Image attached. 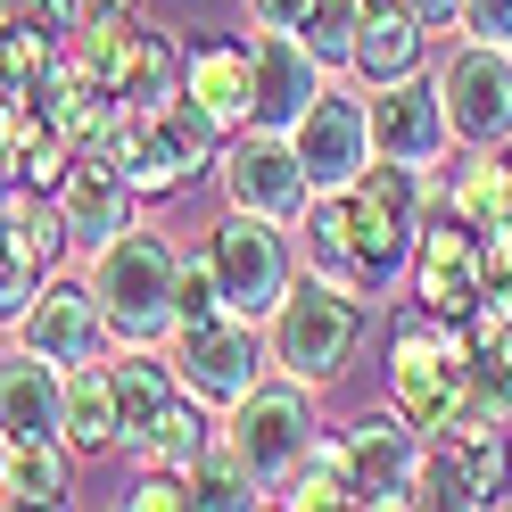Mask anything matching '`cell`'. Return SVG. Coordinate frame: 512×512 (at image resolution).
Listing matches in <instances>:
<instances>
[{
  "label": "cell",
  "instance_id": "cell-19",
  "mask_svg": "<svg viewBox=\"0 0 512 512\" xmlns=\"http://www.w3.org/2000/svg\"><path fill=\"white\" fill-rule=\"evenodd\" d=\"M430 25L405 9V0H364V17H356V50H347V75H356L364 91L380 83H405V75H422L430 67Z\"/></svg>",
  "mask_w": 512,
  "mask_h": 512
},
{
  "label": "cell",
  "instance_id": "cell-14",
  "mask_svg": "<svg viewBox=\"0 0 512 512\" xmlns=\"http://www.w3.org/2000/svg\"><path fill=\"white\" fill-rule=\"evenodd\" d=\"M479 290H488V256H479V232L455 215V207H430L422 232H413V256H405V298L430 306V314H463L479 306Z\"/></svg>",
  "mask_w": 512,
  "mask_h": 512
},
{
  "label": "cell",
  "instance_id": "cell-4",
  "mask_svg": "<svg viewBox=\"0 0 512 512\" xmlns=\"http://www.w3.org/2000/svg\"><path fill=\"white\" fill-rule=\"evenodd\" d=\"M339 199H347V232H356V256H364L372 290L389 298L405 281L413 232H422V215H430V174L422 166H397V157H372Z\"/></svg>",
  "mask_w": 512,
  "mask_h": 512
},
{
  "label": "cell",
  "instance_id": "cell-40",
  "mask_svg": "<svg viewBox=\"0 0 512 512\" xmlns=\"http://www.w3.org/2000/svg\"><path fill=\"white\" fill-rule=\"evenodd\" d=\"M124 9H141V0H83V17H124Z\"/></svg>",
  "mask_w": 512,
  "mask_h": 512
},
{
  "label": "cell",
  "instance_id": "cell-8",
  "mask_svg": "<svg viewBox=\"0 0 512 512\" xmlns=\"http://www.w3.org/2000/svg\"><path fill=\"white\" fill-rule=\"evenodd\" d=\"M413 504H463V512L512 504V430H488V422L422 430V488H413Z\"/></svg>",
  "mask_w": 512,
  "mask_h": 512
},
{
  "label": "cell",
  "instance_id": "cell-43",
  "mask_svg": "<svg viewBox=\"0 0 512 512\" xmlns=\"http://www.w3.org/2000/svg\"><path fill=\"white\" fill-rule=\"evenodd\" d=\"M0 455H9V430H0Z\"/></svg>",
  "mask_w": 512,
  "mask_h": 512
},
{
  "label": "cell",
  "instance_id": "cell-27",
  "mask_svg": "<svg viewBox=\"0 0 512 512\" xmlns=\"http://www.w3.org/2000/svg\"><path fill=\"white\" fill-rule=\"evenodd\" d=\"M446 207H455L471 232H512V157L504 149H471V166L446 182Z\"/></svg>",
  "mask_w": 512,
  "mask_h": 512
},
{
  "label": "cell",
  "instance_id": "cell-34",
  "mask_svg": "<svg viewBox=\"0 0 512 512\" xmlns=\"http://www.w3.org/2000/svg\"><path fill=\"white\" fill-rule=\"evenodd\" d=\"M207 314H232L215 290V265H207V248H182V265H174V323H207Z\"/></svg>",
  "mask_w": 512,
  "mask_h": 512
},
{
  "label": "cell",
  "instance_id": "cell-41",
  "mask_svg": "<svg viewBox=\"0 0 512 512\" xmlns=\"http://www.w3.org/2000/svg\"><path fill=\"white\" fill-rule=\"evenodd\" d=\"M9 17H17V0H0V25H9Z\"/></svg>",
  "mask_w": 512,
  "mask_h": 512
},
{
  "label": "cell",
  "instance_id": "cell-29",
  "mask_svg": "<svg viewBox=\"0 0 512 512\" xmlns=\"http://www.w3.org/2000/svg\"><path fill=\"white\" fill-rule=\"evenodd\" d=\"M182 488H190V504H199V512L273 504V488H265V479H256V471L232 455V446H223V430H215V446H207V455H190V463H182Z\"/></svg>",
  "mask_w": 512,
  "mask_h": 512
},
{
  "label": "cell",
  "instance_id": "cell-37",
  "mask_svg": "<svg viewBox=\"0 0 512 512\" xmlns=\"http://www.w3.org/2000/svg\"><path fill=\"white\" fill-rule=\"evenodd\" d=\"M314 0H248V25H281V34H298Z\"/></svg>",
  "mask_w": 512,
  "mask_h": 512
},
{
  "label": "cell",
  "instance_id": "cell-2",
  "mask_svg": "<svg viewBox=\"0 0 512 512\" xmlns=\"http://www.w3.org/2000/svg\"><path fill=\"white\" fill-rule=\"evenodd\" d=\"M174 265H182V248L166 232H149V223H124L116 240L83 248V281L100 298L116 347H166L174 339Z\"/></svg>",
  "mask_w": 512,
  "mask_h": 512
},
{
  "label": "cell",
  "instance_id": "cell-6",
  "mask_svg": "<svg viewBox=\"0 0 512 512\" xmlns=\"http://www.w3.org/2000/svg\"><path fill=\"white\" fill-rule=\"evenodd\" d=\"M67 50L100 75V91H108L116 108H157V100H174V91H182V42L157 17H141V9L83 17V34Z\"/></svg>",
  "mask_w": 512,
  "mask_h": 512
},
{
  "label": "cell",
  "instance_id": "cell-25",
  "mask_svg": "<svg viewBox=\"0 0 512 512\" xmlns=\"http://www.w3.org/2000/svg\"><path fill=\"white\" fill-rule=\"evenodd\" d=\"M75 446L67 438H9V455H0V504H67L75 496Z\"/></svg>",
  "mask_w": 512,
  "mask_h": 512
},
{
  "label": "cell",
  "instance_id": "cell-23",
  "mask_svg": "<svg viewBox=\"0 0 512 512\" xmlns=\"http://www.w3.org/2000/svg\"><path fill=\"white\" fill-rule=\"evenodd\" d=\"M0 430L9 438H50L58 430V364H42L34 347H0Z\"/></svg>",
  "mask_w": 512,
  "mask_h": 512
},
{
  "label": "cell",
  "instance_id": "cell-33",
  "mask_svg": "<svg viewBox=\"0 0 512 512\" xmlns=\"http://www.w3.org/2000/svg\"><path fill=\"white\" fill-rule=\"evenodd\" d=\"M42 290V265H34V248L17 240V223H9V207H0V331L25 314V298Z\"/></svg>",
  "mask_w": 512,
  "mask_h": 512
},
{
  "label": "cell",
  "instance_id": "cell-1",
  "mask_svg": "<svg viewBox=\"0 0 512 512\" xmlns=\"http://www.w3.org/2000/svg\"><path fill=\"white\" fill-rule=\"evenodd\" d=\"M364 331H372V306L356 290H339V281L298 265V281L265 314V364L306 380V389H331V380L364 356Z\"/></svg>",
  "mask_w": 512,
  "mask_h": 512
},
{
  "label": "cell",
  "instance_id": "cell-42",
  "mask_svg": "<svg viewBox=\"0 0 512 512\" xmlns=\"http://www.w3.org/2000/svg\"><path fill=\"white\" fill-rule=\"evenodd\" d=\"M0 182H17V174H9V157H0Z\"/></svg>",
  "mask_w": 512,
  "mask_h": 512
},
{
  "label": "cell",
  "instance_id": "cell-15",
  "mask_svg": "<svg viewBox=\"0 0 512 512\" xmlns=\"http://www.w3.org/2000/svg\"><path fill=\"white\" fill-rule=\"evenodd\" d=\"M339 446H347V471H356L364 504H413V488H422V430H413L389 397L372 413H356V422L339 430Z\"/></svg>",
  "mask_w": 512,
  "mask_h": 512
},
{
  "label": "cell",
  "instance_id": "cell-38",
  "mask_svg": "<svg viewBox=\"0 0 512 512\" xmlns=\"http://www.w3.org/2000/svg\"><path fill=\"white\" fill-rule=\"evenodd\" d=\"M413 17L430 25V34H463V0H405Z\"/></svg>",
  "mask_w": 512,
  "mask_h": 512
},
{
  "label": "cell",
  "instance_id": "cell-13",
  "mask_svg": "<svg viewBox=\"0 0 512 512\" xmlns=\"http://www.w3.org/2000/svg\"><path fill=\"white\" fill-rule=\"evenodd\" d=\"M215 182H223V207H248V215H273V223H298L306 199H314L290 133H273V124H240L215 157Z\"/></svg>",
  "mask_w": 512,
  "mask_h": 512
},
{
  "label": "cell",
  "instance_id": "cell-17",
  "mask_svg": "<svg viewBox=\"0 0 512 512\" xmlns=\"http://www.w3.org/2000/svg\"><path fill=\"white\" fill-rule=\"evenodd\" d=\"M455 149V124H446V100H438V75H405V83H380L372 91V157H397V166H438Z\"/></svg>",
  "mask_w": 512,
  "mask_h": 512
},
{
  "label": "cell",
  "instance_id": "cell-7",
  "mask_svg": "<svg viewBox=\"0 0 512 512\" xmlns=\"http://www.w3.org/2000/svg\"><path fill=\"white\" fill-rule=\"evenodd\" d=\"M207 265H215V290L232 314H248V323H265V314L281 306V290L298 281V232L273 215H248V207H223L207 223Z\"/></svg>",
  "mask_w": 512,
  "mask_h": 512
},
{
  "label": "cell",
  "instance_id": "cell-9",
  "mask_svg": "<svg viewBox=\"0 0 512 512\" xmlns=\"http://www.w3.org/2000/svg\"><path fill=\"white\" fill-rule=\"evenodd\" d=\"M438 100L455 149H512V42L455 34V50L438 58Z\"/></svg>",
  "mask_w": 512,
  "mask_h": 512
},
{
  "label": "cell",
  "instance_id": "cell-31",
  "mask_svg": "<svg viewBox=\"0 0 512 512\" xmlns=\"http://www.w3.org/2000/svg\"><path fill=\"white\" fill-rule=\"evenodd\" d=\"M207 446H215V405H199V397L182 389V397L166 405V422L149 430V446H141L133 463H166V471H182L190 455H207Z\"/></svg>",
  "mask_w": 512,
  "mask_h": 512
},
{
  "label": "cell",
  "instance_id": "cell-24",
  "mask_svg": "<svg viewBox=\"0 0 512 512\" xmlns=\"http://www.w3.org/2000/svg\"><path fill=\"white\" fill-rule=\"evenodd\" d=\"M58 438H67L83 463H91V455H116V389H108V356L58 372Z\"/></svg>",
  "mask_w": 512,
  "mask_h": 512
},
{
  "label": "cell",
  "instance_id": "cell-16",
  "mask_svg": "<svg viewBox=\"0 0 512 512\" xmlns=\"http://www.w3.org/2000/svg\"><path fill=\"white\" fill-rule=\"evenodd\" d=\"M323 83H331V67L298 34H281V25H256V34H248V124L290 133V124L314 108Z\"/></svg>",
  "mask_w": 512,
  "mask_h": 512
},
{
  "label": "cell",
  "instance_id": "cell-36",
  "mask_svg": "<svg viewBox=\"0 0 512 512\" xmlns=\"http://www.w3.org/2000/svg\"><path fill=\"white\" fill-rule=\"evenodd\" d=\"M463 34H479V42H512V0H463Z\"/></svg>",
  "mask_w": 512,
  "mask_h": 512
},
{
  "label": "cell",
  "instance_id": "cell-11",
  "mask_svg": "<svg viewBox=\"0 0 512 512\" xmlns=\"http://www.w3.org/2000/svg\"><path fill=\"white\" fill-rule=\"evenodd\" d=\"M290 149L314 190H347L364 166H372V91L356 75H331L314 91V108L290 124Z\"/></svg>",
  "mask_w": 512,
  "mask_h": 512
},
{
  "label": "cell",
  "instance_id": "cell-28",
  "mask_svg": "<svg viewBox=\"0 0 512 512\" xmlns=\"http://www.w3.org/2000/svg\"><path fill=\"white\" fill-rule=\"evenodd\" d=\"M273 504H298V512H339V504H364V496H356V471H347L339 430H323V438L306 446V463L273 488Z\"/></svg>",
  "mask_w": 512,
  "mask_h": 512
},
{
  "label": "cell",
  "instance_id": "cell-12",
  "mask_svg": "<svg viewBox=\"0 0 512 512\" xmlns=\"http://www.w3.org/2000/svg\"><path fill=\"white\" fill-rule=\"evenodd\" d=\"M9 339H17V347H34V356H42V364H58V372L100 364L108 347H116L100 298H91V281H83V273H67V265L42 273V290L25 298V314L9 323Z\"/></svg>",
  "mask_w": 512,
  "mask_h": 512
},
{
  "label": "cell",
  "instance_id": "cell-3",
  "mask_svg": "<svg viewBox=\"0 0 512 512\" xmlns=\"http://www.w3.org/2000/svg\"><path fill=\"white\" fill-rule=\"evenodd\" d=\"M471 380V331L455 323V314H430V306H405L389 323V405L405 413L413 430H438L446 413H455Z\"/></svg>",
  "mask_w": 512,
  "mask_h": 512
},
{
  "label": "cell",
  "instance_id": "cell-30",
  "mask_svg": "<svg viewBox=\"0 0 512 512\" xmlns=\"http://www.w3.org/2000/svg\"><path fill=\"white\" fill-rule=\"evenodd\" d=\"M157 124H166V141H174V157H182V174L199 182V174H215V157H223V141H232V124L223 116H207L190 91H174V100H157Z\"/></svg>",
  "mask_w": 512,
  "mask_h": 512
},
{
  "label": "cell",
  "instance_id": "cell-32",
  "mask_svg": "<svg viewBox=\"0 0 512 512\" xmlns=\"http://www.w3.org/2000/svg\"><path fill=\"white\" fill-rule=\"evenodd\" d=\"M356 17H364V0H314L306 25H298V42L323 58L331 75H347V50H356Z\"/></svg>",
  "mask_w": 512,
  "mask_h": 512
},
{
  "label": "cell",
  "instance_id": "cell-18",
  "mask_svg": "<svg viewBox=\"0 0 512 512\" xmlns=\"http://www.w3.org/2000/svg\"><path fill=\"white\" fill-rule=\"evenodd\" d=\"M50 199H58V215H67L75 248H100V240L124 232V223H141V190L108 166V149H75Z\"/></svg>",
  "mask_w": 512,
  "mask_h": 512
},
{
  "label": "cell",
  "instance_id": "cell-21",
  "mask_svg": "<svg viewBox=\"0 0 512 512\" xmlns=\"http://www.w3.org/2000/svg\"><path fill=\"white\" fill-rule=\"evenodd\" d=\"M42 108H50V124H58V141H67V149H108L116 116H124L75 50H58V67L42 75Z\"/></svg>",
  "mask_w": 512,
  "mask_h": 512
},
{
  "label": "cell",
  "instance_id": "cell-20",
  "mask_svg": "<svg viewBox=\"0 0 512 512\" xmlns=\"http://www.w3.org/2000/svg\"><path fill=\"white\" fill-rule=\"evenodd\" d=\"M108 389H116V455H141L166 405L182 397V380L166 347H108Z\"/></svg>",
  "mask_w": 512,
  "mask_h": 512
},
{
  "label": "cell",
  "instance_id": "cell-10",
  "mask_svg": "<svg viewBox=\"0 0 512 512\" xmlns=\"http://www.w3.org/2000/svg\"><path fill=\"white\" fill-rule=\"evenodd\" d=\"M166 356H174V380L199 405H240L256 380H265V323H248V314H207V323H174L166 339Z\"/></svg>",
  "mask_w": 512,
  "mask_h": 512
},
{
  "label": "cell",
  "instance_id": "cell-39",
  "mask_svg": "<svg viewBox=\"0 0 512 512\" xmlns=\"http://www.w3.org/2000/svg\"><path fill=\"white\" fill-rule=\"evenodd\" d=\"M479 256H488V281H512V232H479Z\"/></svg>",
  "mask_w": 512,
  "mask_h": 512
},
{
  "label": "cell",
  "instance_id": "cell-22",
  "mask_svg": "<svg viewBox=\"0 0 512 512\" xmlns=\"http://www.w3.org/2000/svg\"><path fill=\"white\" fill-rule=\"evenodd\" d=\"M108 166L141 190V199H174V190L190 182L182 174V157L166 141V124H157V108H124L116 116V133H108Z\"/></svg>",
  "mask_w": 512,
  "mask_h": 512
},
{
  "label": "cell",
  "instance_id": "cell-26",
  "mask_svg": "<svg viewBox=\"0 0 512 512\" xmlns=\"http://www.w3.org/2000/svg\"><path fill=\"white\" fill-rule=\"evenodd\" d=\"M182 91L240 133V124H248V42H223V34L215 42H190L182 50Z\"/></svg>",
  "mask_w": 512,
  "mask_h": 512
},
{
  "label": "cell",
  "instance_id": "cell-35",
  "mask_svg": "<svg viewBox=\"0 0 512 512\" xmlns=\"http://www.w3.org/2000/svg\"><path fill=\"white\" fill-rule=\"evenodd\" d=\"M133 512H174V504H190V488H182V471H166V463H141V479H133V496H124Z\"/></svg>",
  "mask_w": 512,
  "mask_h": 512
},
{
  "label": "cell",
  "instance_id": "cell-5",
  "mask_svg": "<svg viewBox=\"0 0 512 512\" xmlns=\"http://www.w3.org/2000/svg\"><path fill=\"white\" fill-rule=\"evenodd\" d=\"M314 397H323V389H306V380H290V372H265L240 405L215 413V430H223V446H232V455L265 479V488H281V479L306 463V446L323 438Z\"/></svg>",
  "mask_w": 512,
  "mask_h": 512
}]
</instances>
